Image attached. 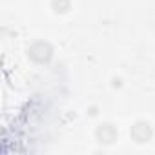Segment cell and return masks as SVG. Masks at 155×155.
I'll return each mask as SVG.
<instances>
[{
  "mask_svg": "<svg viewBox=\"0 0 155 155\" xmlns=\"http://www.w3.org/2000/svg\"><path fill=\"white\" fill-rule=\"evenodd\" d=\"M131 137H133L137 142H146V140L151 137V130H150L148 124L139 122V124L133 126V130H131Z\"/></svg>",
  "mask_w": 155,
  "mask_h": 155,
  "instance_id": "6da1fadb",
  "label": "cell"
},
{
  "mask_svg": "<svg viewBox=\"0 0 155 155\" xmlns=\"http://www.w3.org/2000/svg\"><path fill=\"white\" fill-rule=\"evenodd\" d=\"M97 135H99V139H102L104 142H113L117 133H115V130H113L110 124H104L102 128L97 130Z\"/></svg>",
  "mask_w": 155,
  "mask_h": 155,
  "instance_id": "7a4b0ae2",
  "label": "cell"
}]
</instances>
